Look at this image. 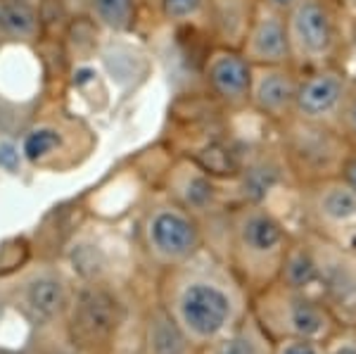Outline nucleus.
<instances>
[{
  "label": "nucleus",
  "mask_w": 356,
  "mask_h": 354,
  "mask_svg": "<svg viewBox=\"0 0 356 354\" xmlns=\"http://www.w3.org/2000/svg\"><path fill=\"white\" fill-rule=\"evenodd\" d=\"M354 74L347 65H325L300 72L295 95V117L300 122L335 127Z\"/></svg>",
  "instance_id": "obj_7"
},
{
  "label": "nucleus",
  "mask_w": 356,
  "mask_h": 354,
  "mask_svg": "<svg viewBox=\"0 0 356 354\" xmlns=\"http://www.w3.org/2000/svg\"><path fill=\"white\" fill-rule=\"evenodd\" d=\"M245 38L247 41L243 55L254 67L292 65L288 22H285V15L278 13V10L259 5L257 15L252 17Z\"/></svg>",
  "instance_id": "obj_10"
},
{
  "label": "nucleus",
  "mask_w": 356,
  "mask_h": 354,
  "mask_svg": "<svg viewBox=\"0 0 356 354\" xmlns=\"http://www.w3.org/2000/svg\"><path fill=\"white\" fill-rule=\"evenodd\" d=\"M275 283L285 285L290 290H300V293L318 295V264H316L312 245L304 236L292 241Z\"/></svg>",
  "instance_id": "obj_14"
},
{
  "label": "nucleus",
  "mask_w": 356,
  "mask_h": 354,
  "mask_svg": "<svg viewBox=\"0 0 356 354\" xmlns=\"http://www.w3.org/2000/svg\"><path fill=\"white\" fill-rule=\"evenodd\" d=\"M26 309L41 321H50L57 314L67 307V293L62 285L53 276H38L26 285L24 290Z\"/></svg>",
  "instance_id": "obj_16"
},
{
  "label": "nucleus",
  "mask_w": 356,
  "mask_h": 354,
  "mask_svg": "<svg viewBox=\"0 0 356 354\" xmlns=\"http://www.w3.org/2000/svg\"><path fill=\"white\" fill-rule=\"evenodd\" d=\"M0 354H29V352H0Z\"/></svg>",
  "instance_id": "obj_30"
},
{
  "label": "nucleus",
  "mask_w": 356,
  "mask_h": 354,
  "mask_svg": "<svg viewBox=\"0 0 356 354\" xmlns=\"http://www.w3.org/2000/svg\"><path fill=\"white\" fill-rule=\"evenodd\" d=\"M204 8V0H162V10L166 19L171 22H188L195 19Z\"/></svg>",
  "instance_id": "obj_23"
},
{
  "label": "nucleus",
  "mask_w": 356,
  "mask_h": 354,
  "mask_svg": "<svg viewBox=\"0 0 356 354\" xmlns=\"http://www.w3.org/2000/svg\"><path fill=\"white\" fill-rule=\"evenodd\" d=\"M202 171L193 174L191 179L186 181V186H183V202L191 209H195V212H202V209L211 207L216 198V191H214V186H211L209 176L202 174Z\"/></svg>",
  "instance_id": "obj_17"
},
{
  "label": "nucleus",
  "mask_w": 356,
  "mask_h": 354,
  "mask_svg": "<svg viewBox=\"0 0 356 354\" xmlns=\"http://www.w3.org/2000/svg\"><path fill=\"white\" fill-rule=\"evenodd\" d=\"M93 8L102 24L112 29H126L134 17V0H93Z\"/></svg>",
  "instance_id": "obj_18"
},
{
  "label": "nucleus",
  "mask_w": 356,
  "mask_h": 354,
  "mask_svg": "<svg viewBox=\"0 0 356 354\" xmlns=\"http://www.w3.org/2000/svg\"><path fill=\"white\" fill-rule=\"evenodd\" d=\"M292 65L314 70L344 65L349 43V17L337 0H300L285 15Z\"/></svg>",
  "instance_id": "obj_2"
},
{
  "label": "nucleus",
  "mask_w": 356,
  "mask_h": 354,
  "mask_svg": "<svg viewBox=\"0 0 356 354\" xmlns=\"http://www.w3.org/2000/svg\"><path fill=\"white\" fill-rule=\"evenodd\" d=\"M250 312L271 340L309 338L328 342L344 326L318 295L290 290L280 283L257 293V302Z\"/></svg>",
  "instance_id": "obj_4"
},
{
  "label": "nucleus",
  "mask_w": 356,
  "mask_h": 354,
  "mask_svg": "<svg viewBox=\"0 0 356 354\" xmlns=\"http://www.w3.org/2000/svg\"><path fill=\"white\" fill-rule=\"evenodd\" d=\"M273 354H325V342L309 338L273 340Z\"/></svg>",
  "instance_id": "obj_22"
},
{
  "label": "nucleus",
  "mask_w": 356,
  "mask_h": 354,
  "mask_svg": "<svg viewBox=\"0 0 356 354\" xmlns=\"http://www.w3.org/2000/svg\"><path fill=\"white\" fill-rule=\"evenodd\" d=\"M325 354H356V326H342L325 342Z\"/></svg>",
  "instance_id": "obj_24"
},
{
  "label": "nucleus",
  "mask_w": 356,
  "mask_h": 354,
  "mask_svg": "<svg viewBox=\"0 0 356 354\" xmlns=\"http://www.w3.org/2000/svg\"><path fill=\"white\" fill-rule=\"evenodd\" d=\"M233 238L238 266L257 293L278 281L280 266L295 236L271 209L261 202H250L235 216Z\"/></svg>",
  "instance_id": "obj_3"
},
{
  "label": "nucleus",
  "mask_w": 356,
  "mask_h": 354,
  "mask_svg": "<svg viewBox=\"0 0 356 354\" xmlns=\"http://www.w3.org/2000/svg\"><path fill=\"white\" fill-rule=\"evenodd\" d=\"M297 3H300V0H261V5H266V8H271V10H278V13H283V15H288Z\"/></svg>",
  "instance_id": "obj_27"
},
{
  "label": "nucleus",
  "mask_w": 356,
  "mask_h": 354,
  "mask_svg": "<svg viewBox=\"0 0 356 354\" xmlns=\"http://www.w3.org/2000/svg\"><path fill=\"white\" fill-rule=\"evenodd\" d=\"M318 264V295L344 326H356V255L340 243L304 231Z\"/></svg>",
  "instance_id": "obj_6"
},
{
  "label": "nucleus",
  "mask_w": 356,
  "mask_h": 354,
  "mask_svg": "<svg viewBox=\"0 0 356 354\" xmlns=\"http://www.w3.org/2000/svg\"><path fill=\"white\" fill-rule=\"evenodd\" d=\"M90 77H93V72H90V70H81V72L76 74V79H74V81H76V83H83V81H88Z\"/></svg>",
  "instance_id": "obj_29"
},
{
  "label": "nucleus",
  "mask_w": 356,
  "mask_h": 354,
  "mask_svg": "<svg viewBox=\"0 0 356 354\" xmlns=\"http://www.w3.org/2000/svg\"><path fill=\"white\" fill-rule=\"evenodd\" d=\"M166 312L176 319L193 347L209 345L245 319L233 285L204 273L183 278L174 288Z\"/></svg>",
  "instance_id": "obj_1"
},
{
  "label": "nucleus",
  "mask_w": 356,
  "mask_h": 354,
  "mask_svg": "<svg viewBox=\"0 0 356 354\" xmlns=\"http://www.w3.org/2000/svg\"><path fill=\"white\" fill-rule=\"evenodd\" d=\"M340 179L356 193V147H352V150L347 152V157H344V164L340 169Z\"/></svg>",
  "instance_id": "obj_25"
},
{
  "label": "nucleus",
  "mask_w": 356,
  "mask_h": 354,
  "mask_svg": "<svg viewBox=\"0 0 356 354\" xmlns=\"http://www.w3.org/2000/svg\"><path fill=\"white\" fill-rule=\"evenodd\" d=\"M60 143V136L50 129H38L33 134H29V138L24 140V155L29 159H38L43 155H48L50 150Z\"/></svg>",
  "instance_id": "obj_21"
},
{
  "label": "nucleus",
  "mask_w": 356,
  "mask_h": 354,
  "mask_svg": "<svg viewBox=\"0 0 356 354\" xmlns=\"http://www.w3.org/2000/svg\"><path fill=\"white\" fill-rule=\"evenodd\" d=\"M342 5V10L347 13L349 19H356V0H337Z\"/></svg>",
  "instance_id": "obj_28"
},
{
  "label": "nucleus",
  "mask_w": 356,
  "mask_h": 354,
  "mask_svg": "<svg viewBox=\"0 0 356 354\" xmlns=\"http://www.w3.org/2000/svg\"><path fill=\"white\" fill-rule=\"evenodd\" d=\"M254 65L238 50H219L207 62V79L214 93L231 105L250 102Z\"/></svg>",
  "instance_id": "obj_11"
},
{
  "label": "nucleus",
  "mask_w": 356,
  "mask_h": 354,
  "mask_svg": "<svg viewBox=\"0 0 356 354\" xmlns=\"http://www.w3.org/2000/svg\"><path fill=\"white\" fill-rule=\"evenodd\" d=\"M300 70L295 65L254 67L250 102L275 124H288L295 117V95Z\"/></svg>",
  "instance_id": "obj_9"
},
{
  "label": "nucleus",
  "mask_w": 356,
  "mask_h": 354,
  "mask_svg": "<svg viewBox=\"0 0 356 354\" xmlns=\"http://www.w3.org/2000/svg\"><path fill=\"white\" fill-rule=\"evenodd\" d=\"M17 159H19V152H17L13 145H0V164H3L5 169H15Z\"/></svg>",
  "instance_id": "obj_26"
},
{
  "label": "nucleus",
  "mask_w": 356,
  "mask_h": 354,
  "mask_svg": "<svg viewBox=\"0 0 356 354\" xmlns=\"http://www.w3.org/2000/svg\"><path fill=\"white\" fill-rule=\"evenodd\" d=\"M150 252L166 266H183L202 248L197 221L181 207H157L147 219Z\"/></svg>",
  "instance_id": "obj_8"
},
{
  "label": "nucleus",
  "mask_w": 356,
  "mask_h": 354,
  "mask_svg": "<svg viewBox=\"0 0 356 354\" xmlns=\"http://www.w3.org/2000/svg\"><path fill=\"white\" fill-rule=\"evenodd\" d=\"M202 350L204 354H273V340L252 316V312H247L243 321Z\"/></svg>",
  "instance_id": "obj_13"
},
{
  "label": "nucleus",
  "mask_w": 356,
  "mask_h": 354,
  "mask_svg": "<svg viewBox=\"0 0 356 354\" xmlns=\"http://www.w3.org/2000/svg\"><path fill=\"white\" fill-rule=\"evenodd\" d=\"M145 350L147 354H191L193 342L186 338L166 307H157L145 323Z\"/></svg>",
  "instance_id": "obj_15"
},
{
  "label": "nucleus",
  "mask_w": 356,
  "mask_h": 354,
  "mask_svg": "<svg viewBox=\"0 0 356 354\" xmlns=\"http://www.w3.org/2000/svg\"><path fill=\"white\" fill-rule=\"evenodd\" d=\"M117 321V305L102 293H86L74 307V335L90 345L110 338Z\"/></svg>",
  "instance_id": "obj_12"
},
{
  "label": "nucleus",
  "mask_w": 356,
  "mask_h": 354,
  "mask_svg": "<svg viewBox=\"0 0 356 354\" xmlns=\"http://www.w3.org/2000/svg\"><path fill=\"white\" fill-rule=\"evenodd\" d=\"M0 22L15 36H31L33 29H36V19L33 13L22 3H8L0 8Z\"/></svg>",
  "instance_id": "obj_19"
},
{
  "label": "nucleus",
  "mask_w": 356,
  "mask_h": 354,
  "mask_svg": "<svg viewBox=\"0 0 356 354\" xmlns=\"http://www.w3.org/2000/svg\"><path fill=\"white\" fill-rule=\"evenodd\" d=\"M283 134L290 174L300 181V186L340 176L344 157L352 145L335 127L290 119L283 124Z\"/></svg>",
  "instance_id": "obj_5"
},
{
  "label": "nucleus",
  "mask_w": 356,
  "mask_h": 354,
  "mask_svg": "<svg viewBox=\"0 0 356 354\" xmlns=\"http://www.w3.org/2000/svg\"><path fill=\"white\" fill-rule=\"evenodd\" d=\"M335 129L344 136V140L352 147H356V77L352 79V86L347 90V98L342 102V110L337 114Z\"/></svg>",
  "instance_id": "obj_20"
}]
</instances>
